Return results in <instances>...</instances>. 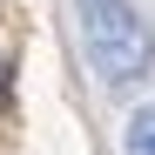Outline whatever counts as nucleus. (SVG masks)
Listing matches in <instances>:
<instances>
[{
    "label": "nucleus",
    "instance_id": "1",
    "mask_svg": "<svg viewBox=\"0 0 155 155\" xmlns=\"http://www.w3.org/2000/svg\"><path fill=\"white\" fill-rule=\"evenodd\" d=\"M81 41L101 88H142L155 74V27L135 0H81Z\"/></svg>",
    "mask_w": 155,
    "mask_h": 155
},
{
    "label": "nucleus",
    "instance_id": "2",
    "mask_svg": "<svg viewBox=\"0 0 155 155\" xmlns=\"http://www.w3.org/2000/svg\"><path fill=\"white\" fill-rule=\"evenodd\" d=\"M121 155H155V101L128 115V128H121Z\"/></svg>",
    "mask_w": 155,
    "mask_h": 155
}]
</instances>
